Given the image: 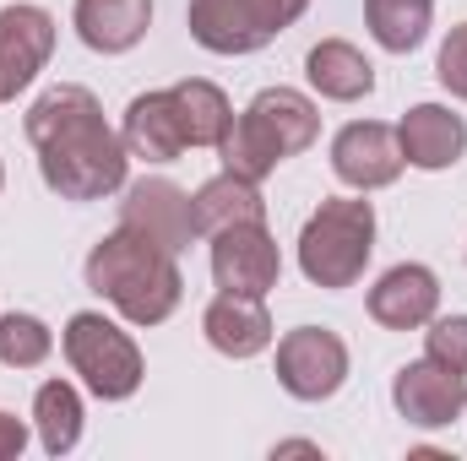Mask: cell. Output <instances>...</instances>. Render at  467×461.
I'll return each mask as SVG.
<instances>
[{
    "label": "cell",
    "instance_id": "484cf974",
    "mask_svg": "<svg viewBox=\"0 0 467 461\" xmlns=\"http://www.w3.org/2000/svg\"><path fill=\"white\" fill-rule=\"evenodd\" d=\"M22 451H27V424L11 418V413H0V461H16Z\"/></svg>",
    "mask_w": 467,
    "mask_h": 461
},
{
    "label": "cell",
    "instance_id": "9a60e30c",
    "mask_svg": "<svg viewBox=\"0 0 467 461\" xmlns=\"http://www.w3.org/2000/svg\"><path fill=\"white\" fill-rule=\"evenodd\" d=\"M125 152L130 158H147V163H174L191 141L180 130V109H174V93L169 87H152V93H136L130 109H125Z\"/></svg>",
    "mask_w": 467,
    "mask_h": 461
},
{
    "label": "cell",
    "instance_id": "4fadbf2b",
    "mask_svg": "<svg viewBox=\"0 0 467 461\" xmlns=\"http://www.w3.org/2000/svg\"><path fill=\"white\" fill-rule=\"evenodd\" d=\"M435 310H441V277L419 261L391 266L369 288V321L386 326V332H419V326L435 321Z\"/></svg>",
    "mask_w": 467,
    "mask_h": 461
},
{
    "label": "cell",
    "instance_id": "ba28073f",
    "mask_svg": "<svg viewBox=\"0 0 467 461\" xmlns=\"http://www.w3.org/2000/svg\"><path fill=\"white\" fill-rule=\"evenodd\" d=\"M391 402L413 429H446L467 413V374L441 364V358H413L391 380Z\"/></svg>",
    "mask_w": 467,
    "mask_h": 461
},
{
    "label": "cell",
    "instance_id": "7a4b0ae2",
    "mask_svg": "<svg viewBox=\"0 0 467 461\" xmlns=\"http://www.w3.org/2000/svg\"><path fill=\"white\" fill-rule=\"evenodd\" d=\"M82 277H88V288L99 299L115 304L130 326H163L180 310V299H185L180 261L163 244H152L147 233L125 229V223L88 250Z\"/></svg>",
    "mask_w": 467,
    "mask_h": 461
},
{
    "label": "cell",
    "instance_id": "6da1fadb",
    "mask_svg": "<svg viewBox=\"0 0 467 461\" xmlns=\"http://www.w3.org/2000/svg\"><path fill=\"white\" fill-rule=\"evenodd\" d=\"M22 130L38 147V174L60 201H104L125 190V169H130L125 136L104 119V104L88 87L77 82L49 87L27 109Z\"/></svg>",
    "mask_w": 467,
    "mask_h": 461
},
{
    "label": "cell",
    "instance_id": "277c9868",
    "mask_svg": "<svg viewBox=\"0 0 467 461\" xmlns=\"http://www.w3.org/2000/svg\"><path fill=\"white\" fill-rule=\"evenodd\" d=\"M375 255V207L358 196H327L310 223L299 229V271L327 288V293H343L364 277Z\"/></svg>",
    "mask_w": 467,
    "mask_h": 461
},
{
    "label": "cell",
    "instance_id": "5b68a950",
    "mask_svg": "<svg viewBox=\"0 0 467 461\" xmlns=\"http://www.w3.org/2000/svg\"><path fill=\"white\" fill-rule=\"evenodd\" d=\"M60 347H66L71 374H82V385L99 402H130L141 391V380H147L141 347L130 343V332H119L99 310H77L66 321V332H60Z\"/></svg>",
    "mask_w": 467,
    "mask_h": 461
},
{
    "label": "cell",
    "instance_id": "44dd1931",
    "mask_svg": "<svg viewBox=\"0 0 467 461\" xmlns=\"http://www.w3.org/2000/svg\"><path fill=\"white\" fill-rule=\"evenodd\" d=\"M33 429L49 456H71L82 446V391L71 380H44L33 391Z\"/></svg>",
    "mask_w": 467,
    "mask_h": 461
},
{
    "label": "cell",
    "instance_id": "7402d4cb",
    "mask_svg": "<svg viewBox=\"0 0 467 461\" xmlns=\"http://www.w3.org/2000/svg\"><path fill=\"white\" fill-rule=\"evenodd\" d=\"M364 22L386 55H413L430 38L435 0H364Z\"/></svg>",
    "mask_w": 467,
    "mask_h": 461
},
{
    "label": "cell",
    "instance_id": "3957f363",
    "mask_svg": "<svg viewBox=\"0 0 467 461\" xmlns=\"http://www.w3.org/2000/svg\"><path fill=\"white\" fill-rule=\"evenodd\" d=\"M316 136H321V109L299 87H261L250 109L234 119V130L218 141V152L229 174L261 185L283 158H299L305 147H316Z\"/></svg>",
    "mask_w": 467,
    "mask_h": 461
},
{
    "label": "cell",
    "instance_id": "52a82bcc",
    "mask_svg": "<svg viewBox=\"0 0 467 461\" xmlns=\"http://www.w3.org/2000/svg\"><path fill=\"white\" fill-rule=\"evenodd\" d=\"M348 380V343L327 326H299L277 343V385L294 402H327Z\"/></svg>",
    "mask_w": 467,
    "mask_h": 461
},
{
    "label": "cell",
    "instance_id": "5bb4252c",
    "mask_svg": "<svg viewBox=\"0 0 467 461\" xmlns=\"http://www.w3.org/2000/svg\"><path fill=\"white\" fill-rule=\"evenodd\" d=\"M397 141H402V158L424 174H441L451 163H462L467 152V119L451 115L446 104H413L408 115L397 119Z\"/></svg>",
    "mask_w": 467,
    "mask_h": 461
},
{
    "label": "cell",
    "instance_id": "7c38bea8",
    "mask_svg": "<svg viewBox=\"0 0 467 461\" xmlns=\"http://www.w3.org/2000/svg\"><path fill=\"white\" fill-rule=\"evenodd\" d=\"M55 55V16L44 5H5L0 11V104H16L38 82Z\"/></svg>",
    "mask_w": 467,
    "mask_h": 461
},
{
    "label": "cell",
    "instance_id": "e0dca14e",
    "mask_svg": "<svg viewBox=\"0 0 467 461\" xmlns=\"http://www.w3.org/2000/svg\"><path fill=\"white\" fill-rule=\"evenodd\" d=\"M71 22H77V38L93 55H125L147 38L152 0H77Z\"/></svg>",
    "mask_w": 467,
    "mask_h": 461
},
{
    "label": "cell",
    "instance_id": "8fae6325",
    "mask_svg": "<svg viewBox=\"0 0 467 461\" xmlns=\"http://www.w3.org/2000/svg\"><path fill=\"white\" fill-rule=\"evenodd\" d=\"M119 223L136 233H147L152 244H163L169 255L191 250L202 229H196V201L174 185V179H136L125 185V201H119Z\"/></svg>",
    "mask_w": 467,
    "mask_h": 461
},
{
    "label": "cell",
    "instance_id": "2e32d148",
    "mask_svg": "<svg viewBox=\"0 0 467 461\" xmlns=\"http://www.w3.org/2000/svg\"><path fill=\"white\" fill-rule=\"evenodd\" d=\"M202 332H207V343L218 347L223 358H255V353H266L272 337H277L266 304L250 299V293H218L202 310Z\"/></svg>",
    "mask_w": 467,
    "mask_h": 461
},
{
    "label": "cell",
    "instance_id": "d6986e66",
    "mask_svg": "<svg viewBox=\"0 0 467 461\" xmlns=\"http://www.w3.org/2000/svg\"><path fill=\"white\" fill-rule=\"evenodd\" d=\"M196 229L207 233H223L234 223H266V201H261V185L255 179H239V174H218V179H207L196 196Z\"/></svg>",
    "mask_w": 467,
    "mask_h": 461
},
{
    "label": "cell",
    "instance_id": "603a6c76",
    "mask_svg": "<svg viewBox=\"0 0 467 461\" xmlns=\"http://www.w3.org/2000/svg\"><path fill=\"white\" fill-rule=\"evenodd\" d=\"M49 353H55V332L38 315H27V310L0 315V364L5 369H38Z\"/></svg>",
    "mask_w": 467,
    "mask_h": 461
},
{
    "label": "cell",
    "instance_id": "cb8c5ba5",
    "mask_svg": "<svg viewBox=\"0 0 467 461\" xmlns=\"http://www.w3.org/2000/svg\"><path fill=\"white\" fill-rule=\"evenodd\" d=\"M424 353L467 374V315H435L424 332Z\"/></svg>",
    "mask_w": 467,
    "mask_h": 461
},
{
    "label": "cell",
    "instance_id": "ac0fdd59",
    "mask_svg": "<svg viewBox=\"0 0 467 461\" xmlns=\"http://www.w3.org/2000/svg\"><path fill=\"white\" fill-rule=\"evenodd\" d=\"M305 77L332 104H358V98L375 93V66L364 60V49H353L348 38H321L305 55Z\"/></svg>",
    "mask_w": 467,
    "mask_h": 461
},
{
    "label": "cell",
    "instance_id": "ffe728a7",
    "mask_svg": "<svg viewBox=\"0 0 467 461\" xmlns=\"http://www.w3.org/2000/svg\"><path fill=\"white\" fill-rule=\"evenodd\" d=\"M169 93H174L180 130H185L191 147H218V141L234 130V104H229V93H223L218 82H207V77H185V82H174Z\"/></svg>",
    "mask_w": 467,
    "mask_h": 461
},
{
    "label": "cell",
    "instance_id": "9c48e42d",
    "mask_svg": "<svg viewBox=\"0 0 467 461\" xmlns=\"http://www.w3.org/2000/svg\"><path fill=\"white\" fill-rule=\"evenodd\" d=\"M408 169L402 158V141H397V125H380V119H353L337 130L332 141V174L348 185V190H386L397 185Z\"/></svg>",
    "mask_w": 467,
    "mask_h": 461
},
{
    "label": "cell",
    "instance_id": "30bf717a",
    "mask_svg": "<svg viewBox=\"0 0 467 461\" xmlns=\"http://www.w3.org/2000/svg\"><path fill=\"white\" fill-rule=\"evenodd\" d=\"M283 277V255L266 223H234V229L213 233V282L223 293H250L266 299Z\"/></svg>",
    "mask_w": 467,
    "mask_h": 461
},
{
    "label": "cell",
    "instance_id": "d4e9b609",
    "mask_svg": "<svg viewBox=\"0 0 467 461\" xmlns=\"http://www.w3.org/2000/svg\"><path fill=\"white\" fill-rule=\"evenodd\" d=\"M435 77H441V87H446L451 98H467V22L446 33L441 60H435Z\"/></svg>",
    "mask_w": 467,
    "mask_h": 461
},
{
    "label": "cell",
    "instance_id": "8992f818",
    "mask_svg": "<svg viewBox=\"0 0 467 461\" xmlns=\"http://www.w3.org/2000/svg\"><path fill=\"white\" fill-rule=\"evenodd\" d=\"M305 11L310 0H191L185 27L207 55H255Z\"/></svg>",
    "mask_w": 467,
    "mask_h": 461
},
{
    "label": "cell",
    "instance_id": "4316f807",
    "mask_svg": "<svg viewBox=\"0 0 467 461\" xmlns=\"http://www.w3.org/2000/svg\"><path fill=\"white\" fill-rule=\"evenodd\" d=\"M0 185H5V169H0Z\"/></svg>",
    "mask_w": 467,
    "mask_h": 461
}]
</instances>
